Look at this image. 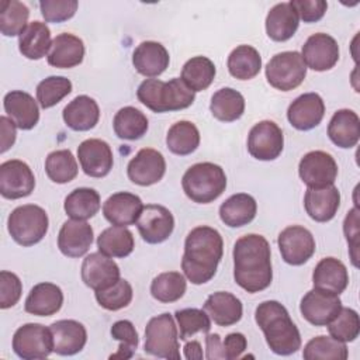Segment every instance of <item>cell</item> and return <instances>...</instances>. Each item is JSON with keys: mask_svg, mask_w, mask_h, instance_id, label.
I'll use <instances>...</instances> for the list:
<instances>
[{"mask_svg": "<svg viewBox=\"0 0 360 360\" xmlns=\"http://www.w3.org/2000/svg\"><path fill=\"white\" fill-rule=\"evenodd\" d=\"M260 69L262 56L250 45H239L228 56V70L235 79L250 80L259 75Z\"/></svg>", "mask_w": 360, "mask_h": 360, "instance_id": "cell-38", "label": "cell"}, {"mask_svg": "<svg viewBox=\"0 0 360 360\" xmlns=\"http://www.w3.org/2000/svg\"><path fill=\"white\" fill-rule=\"evenodd\" d=\"M94 294L100 307L108 311H118L129 305V302L132 301L134 292H132L131 284L127 280L120 278L117 283H114L108 288L94 291Z\"/></svg>", "mask_w": 360, "mask_h": 360, "instance_id": "cell-50", "label": "cell"}, {"mask_svg": "<svg viewBox=\"0 0 360 360\" xmlns=\"http://www.w3.org/2000/svg\"><path fill=\"white\" fill-rule=\"evenodd\" d=\"M93 228L82 219L63 222L58 235V248L68 257H82L93 243Z\"/></svg>", "mask_w": 360, "mask_h": 360, "instance_id": "cell-22", "label": "cell"}, {"mask_svg": "<svg viewBox=\"0 0 360 360\" xmlns=\"http://www.w3.org/2000/svg\"><path fill=\"white\" fill-rule=\"evenodd\" d=\"M300 24V18L294 7L287 3H278L270 8L266 17V32L270 39L283 42L290 39Z\"/></svg>", "mask_w": 360, "mask_h": 360, "instance_id": "cell-33", "label": "cell"}, {"mask_svg": "<svg viewBox=\"0 0 360 360\" xmlns=\"http://www.w3.org/2000/svg\"><path fill=\"white\" fill-rule=\"evenodd\" d=\"M142 210V200L136 194L128 191H118L110 195L103 204L104 218L117 226H128L136 224Z\"/></svg>", "mask_w": 360, "mask_h": 360, "instance_id": "cell-21", "label": "cell"}, {"mask_svg": "<svg viewBox=\"0 0 360 360\" xmlns=\"http://www.w3.org/2000/svg\"><path fill=\"white\" fill-rule=\"evenodd\" d=\"M30 17L28 7L18 0H3L0 3V31L6 37H20L27 28Z\"/></svg>", "mask_w": 360, "mask_h": 360, "instance_id": "cell-44", "label": "cell"}, {"mask_svg": "<svg viewBox=\"0 0 360 360\" xmlns=\"http://www.w3.org/2000/svg\"><path fill=\"white\" fill-rule=\"evenodd\" d=\"M166 172L163 155L152 148L141 149L128 163V179L138 186H152L162 180Z\"/></svg>", "mask_w": 360, "mask_h": 360, "instance_id": "cell-16", "label": "cell"}, {"mask_svg": "<svg viewBox=\"0 0 360 360\" xmlns=\"http://www.w3.org/2000/svg\"><path fill=\"white\" fill-rule=\"evenodd\" d=\"M112 339L120 342L117 353L111 354V359H131L138 347L139 338L138 332L131 321L121 319L112 323L111 326Z\"/></svg>", "mask_w": 360, "mask_h": 360, "instance_id": "cell-51", "label": "cell"}, {"mask_svg": "<svg viewBox=\"0 0 360 360\" xmlns=\"http://www.w3.org/2000/svg\"><path fill=\"white\" fill-rule=\"evenodd\" d=\"M314 288L325 290L333 294H342L349 284L346 266L335 257H323L318 262L312 273Z\"/></svg>", "mask_w": 360, "mask_h": 360, "instance_id": "cell-30", "label": "cell"}, {"mask_svg": "<svg viewBox=\"0 0 360 360\" xmlns=\"http://www.w3.org/2000/svg\"><path fill=\"white\" fill-rule=\"evenodd\" d=\"M215 73V65L211 59L207 56H194L184 63L180 79L193 91H202L210 87Z\"/></svg>", "mask_w": 360, "mask_h": 360, "instance_id": "cell-42", "label": "cell"}, {"mask_svg": "<svg viewBox=\"0 0 360 360\" xmlns=\"http://www.w3.org/2000/svg\"><path fill=\"white\" fill-rule=\"evenodd\" d=\"M325 115V103L318 93L298 96L287 110L288 122L298 131H309L318 127Z\"/></svg>", "mask_w": 360, "mask_h": 360, "instance_id": "cell-20", "label": "cell"}, {"mask_svg": "<svg viewBox=\"0 0 360 360\" xmlns=\"http://www.w3.org/2000/svg\"><path fill=\"white\" fill-rule=\"evenodd\" d=\"M298 174L308 188H322L333 186L338 176V165L328 152L312 150L300 160Z\"/></svg>", "mask_w": 360, "mask_h": 360, "instance_id": "cell-11", "label": "cell"}, {"mask_svg": "<svg viewBox=\"0 0 360 360\" xmlns=\"http://www.w3.org/2000/svg\"><path fill=\"white\" fill-rule=\"evenodd\" d=\"M170 62L167 49L156 41L141 42L132 53V65L138 73L146 77L162 75Z\"/></svg>", "mask_w": 360, "mask_h": 360, "instance_id": "cell-25", "label": "cell"}, {"mask_svg": "<svg viewBox=\"0 0 360 360\" xmlns=\"http://www.w3.org/2000/svg\"><path fill=\"white\" fill-rule=\"evenodd\" d=\"M255 319L273 353L290 356L301 347L300 330L290 318L285 307L278 301L270 300L259 304Z\"/></svg>", "mask_w": 360, "mask_h": 360, "instance_id": "cell-3", "label": "cell"}, {"mask_svg": "<svg viewBox=\"0 0 360 360\" xmlns=\"http://www.w3.org/2000/svg\"><path fill=\"white\" fill-rule=\"evenodd\" d=\"M184 357L188 359V360H193V359H202L204 354H202V349H201V345L200 342L197 340H191V342H187L186 346H184Z\"/></svg>", "mask_w": 360, "mask_h": 360, "instance_id": "cell-59", "label": "cell"}, {"mask_svg": "<svg viewBox=\"0 0 360 360\" xmlns=\"http://www.w3.org/2000/svg\"><path fill=\"white\" fill-rule=\"evenodd\" d=\"M210 110L214 118L218 121L232 122L243 115L245 98L238 90L222 87L212 94Z\"/></svg>", "mask_w": 360, "mask_h": 360, "instance_id": "cell-36", "label": "cell"}, {"mask_svg": "<svg viewBox=\"0 0 360 360\" xmlns=\"http://www.w3.org/2000/svg\"><path fill=\"white\" fill-rule=\"evenodd\" d=\"M77 158L83 172L90 177H104L114 165L112 150L110 145L97 138L83 141L77 146Z\"/></svg>", "mask_w": 360, "mask_h": 360, "instance_id": "cell-19", "label": "cell"}, {"mask_svg": "<svg viewBox=\"0 0 360 360\" xmlns=\"http://www.w3.org/2000/svg\"><path fill=\"white\" fill-rule=\"evenodd\" d=\"M35 187V177L30 166L18 159L0 165V194L8 200L30 195Z\"/></svg>", "mask_w": 360, "mask_h": 360, "instance_id": "cell-13", "label": "cell"}, {"mask_svg": "<svg viewBox=\"0 0 360 360\" xmlns=\"http://www.w3.org/2000/svg\"><path fill=\"white\" fill-rule=\"evenodd\" d=\"M187 288L186 278L179 271H165L158 274L150 283V294L155 300L169 304L180 300Z\"/></svg>", "mask_w": 360, "mask_h": 360, "instance_id": "cell-43", "label": "cell"}, {"mask_svg": "<svg viewBox=\"0 0 360 360\" xmlns=\"http://www.w3.org/2000/svg\"><path fill=\"white\" fill-rule=\"evenodd\" d=\"M22 292V284L17 274L3 270L0 271V308L14 307Z\"/></svg>", "mask_w": 360, "mask_h": 360, "instance_id": "cell-53", "label": "cell"}, {"mask_svg": "<svg viewBox=\"0 0 360 360\" xmlns=\"http://www.w3.org/2000/svg\"><path fill=\"white\" fill-rule=\"evenodd\" d=\"M224 255V240L221 233L207 225L195 226L184 240V255L181 270L193 284L210 281Z\"/></svg>", "mask_w": 360, "mask_h": 360, "instance_id": "cell-2", "label": "cell"}, {"mask_svg": "<svg viewBox=\"0 0 360 360\" xmlns=\"http://www.w3.org/2000/svg\"><path fill=\"white\" fill-rule=\"evenodd\" d=\"M136 97L153 112H166L190 107L195 98V91L180 77H173L169 82L145 79L136 90Z\"/></svg>", "mask_w": 360, "mask_h": 360, "instance_id": "cell-4", "label": "cell"}, {"mask_svg": "<svg viewBox=\"0 0 360 360\" xmlns=\"http://www.w3.org/2000/svg\"><path fill=\"white\" fill-rule=\"evenodd\" d=\"M301 56L308 68L316 72L332 69L339 60V45L328 34H312L302 45Z\"/></svg>", "mask_w": 360, "mask_h": 360, "instance_id": "cell-17", "label": "cell"}, {"mask_svg": "<svg viewBox=\"0 0 360 360\" xmlns=\"http://www.w3.org/2000/svg\"><path fill=\"white\" fill-rule=\"evenodd\" d=\"M307 76V65L297 51L274 55L266 65V79L277 90L290 91L298 87Z\"/></svg>", "mask_w": 360, "mask_h": 360, "instance_id": "cell-8", "label": "cell"}, {"mask_svg": "<svg viewBox=\"0 0 360 360\" xmlns=\"http://www.w3.org/2000/svg\"><path fill=\"white\" fill-rule=\"evenodd\" d=\"M98 252L108 257H127L135 248L132 232L127 226L112 225L97 238Z\"/></svg>", "mask_w": 360, "mask_h": 360, "instance_id": "cell-37", "label": "cell"}, {"mask_svg": "<svg viewBox=\"0 0 360 360\" xmlns=\"http://www.w3.org/2000/svg\"><path fill=\"white\" fill-rule=\"evenodd\" d=\"M139 235L146 243H162L172 235L174 229L173 214L163 205L148 204L136 221Z\"/></svg>", "mask_w": 360, "mask_h": 360, "instance_id": "cell-15", "label": "cell"}, {"mask_svg": "<svg viewBox=\"0 0 360 360\" xmlns=\"http://www.w3.org/2000/svg\"><path fill=\"white\" fill-rule=\"evenodd\" d=\"M13 350L24 360L45 359L53 352V338L49 328L41 323H25L13 336Z\"/></svg>", "mask_w": 360, "mask_h": 360, "instance_id": "cell-9", "label": "cell"}, {"mask_svg": "<svg viewBox=\"0 0 360 360\" xmlns=\"http://www.w3.org/2000/svg\"><path fill=\"white\" fill-rule=\"evenodd\" d=\"M45 172L48 177L58 184L72 181L77 176V162L69 149L51 152L45 159Z\"/></svg>", "mask_w": 360, "mask_h": 360, "instance_id": "cell-45", "label": "cell"}, {"mask_svg": "<svg viewBox=\"0 0 360 360\" xmlns=\"http://www.w3.org/2000/svg\"><path fill=\"white\" fill-rule=\"evenodd\" d=\"M267 239L257 233L240 236L233 245V278L248 292L266 290L273 280Z\"/></svg>", "mask_w": 360, "mask_h": 360, "instance_id": "cell-1", "label": "cell"}, {"mask_svg": "<svg viewBox=\"0 0 360 360\" xmlns=\"http://www.w3.org/2000/svg\"><path fill=\"white\" fill-rule=\"evenodd\" d=\"M290 4L298 14V18L304 22L319 21L328 8V3L323 0H291Z\"/></svg>", "mask_w": 360, "mask_h": 360, "instance_id": "cell-54", "label": "cell"}, {"mask_svg": "<svg viewBox=\"0 0 360 360\" xmlns=\"http://www.w3.org/2000/svg\"><path fill=\"white\" fill-rule=\"evenodd\" d=\"M145 352L148 354L179 360V330L174 323L173 315L165 312L149 319L145 328Z\"/></svg>", "mask_w": 360, "mask_h": 360, "instance_id": "cell-7", "label": "cell"}, {"mask_svg": "<svg viewBox=\"0 0 360 360\" xmlns=\"http://www.w3.org/2000/svg\"><path fill=\"white\" fill-rule=\"evenodd\" d=\"M256 212V200L246 193H238L231 195L219 207L221 221L231 228H239L250 224L255 219Z\"/></svg>", "mask_w": 360, "mask_h": 360, "instance_id": "cell-34", "label": "cell"}, {"mask_svg": "<svg viewBox=\"0 0 360 360\" xmlns=\"http://www.w3.org/2000/svg\"><path fill=\"white\" fill-rule=\"evenodd\" d=\"M347 356L349 352L343 342L325 335L312 338L302 350V357L307 360H346Z\"/></svg>", "mask_w": 360, "mask_h": 360, "instance_id": "cell-46", "label": "cell"}, {"mask_svg": "<svg viewBox=\"0 0 360 360\" xmlns=\"http://www.w3.org/2000/svg\"><path fill=\"white\" fill-rule=\"evenodd\" d=\"M84 56L83 41L69 32L56 35L48 53V63L58 69H69L82 63Z\"/></svg>", "mask_w": 360, "mask_h": 360, "instance_id": "cell-27", "label": "cell"}, {"mask_svg": "<svg viewBox=\"0 0 360 360\" xmlns=\"http://www.w3.org/2000/svg\"><path fill=\"white\" fill-rule=\"evenodd\" d=\"M329 139L342 149H350L357 145L360 138V118L349 108L338 110L328 125Z\"/></svg>", "mask_w": 360, "mask_h": 360, "instance_id": "cell-28", "label": "cell"}, {"mask_svg": "<svg viewBox=\"0 0 360 360\" xmlns=\"http://www.w3.org/2000/svg\"><path fill=\"white\" fill-rule=\"evenodd\" d=\"M181 187L191 201L208 204L225 191L226 176L221 166L211 162H201L186 170L181 179Z\"/></svg>", "mask_w": 360, "mask_h": 360, "instance_id": "cell-5", "label": "cell"}, {"mask_svg": "<svg viewBox=\"0 0 360 360\" xmlns=\"http://www.w3.org/2000/svg\"><path fill=\"white\" fill-rule=\"evenodd\" d=\"M65 124L73 131H89L100 118V108L94 98L82 94L75 97L62 112Z\"/></svg>", "mask_w": 360, "mask_h": 360, "instance_id": "cell-32", "label": "cell"}, {"mask_svg": "<svg viewBox=\"0 0 360 360\" xmlns=\"http://www.w3.org/2000/svg\"><path fill=\"white\" fill-rule=\"evenodd\" d=\"M166 145L172 153L179 156L193 153L200 145L198 128L191 121H177L167 131Z\"/></svg>", "mask_w": 360, "mask_h": 360, "instance_id": "cell-41", "label": "cell"}, {"mask_svg": "<svg viewBox=\"0 0 360 360\" xmlns=\"http://www.w3.org/2000/svg\"><path fill=\"white\" fill-rule=\"evenodd\" d=\"M340 205V193L335 186L308 188L304 195V207L311 219L316 222L330 221Z\"/></svg>", "mask_w": 360, "mask_h": 360, "instance_id": "cell-26", "label": "cell"}, {"mask_svg": "<svg viewBox=\"0 0 360 360\" xmlns=\"http://www.w3.org/2000/svg\"><path fill=\"white\" fill-rule=\"evenodd\" d=\"M120 278L118 264L101 252L87 255L82 263V280L94 291L105 290Z\"/></svg>", "mask_w": 360, "mask_h": 360, "instance_id": "cell-18", "label": "cell"}, {"mask_svg": "<svg viewBox=\"0 0 360 360\" xmlns=\"http://www.w3.org/2000/svg\"><path fill=\"white\" fill-rule=\"evenodd\" d=\"M149 122L146 115L135 107L121 108L112 121V128L120 139L135 141L142 138L148 131Z\"/></svg>", "mask_w": 360, "mask_h": 360, "instance_id": "cell-40", "label": "cell"}, {"mask_svg": "<svg viewBox=\"0 0 360 360\" xmlns=\"http://www.w3.org/2000/svg\"><path fill=\"white\" fill-rule=\"evenodd\" d=\"M79 3L76 0H42L39 8L46 22H62L75 15Z\"/></svg>", "mask_w": 360, "mask_h": 360, "instance_id": "cell-52", "label": "cell"}, {"mask_svg": "<svg viewBox=\"0 0 360 360\" xmlns=\"http://www.w3.org/2000/svg\"><path fill=\"white\" fill-rule=\"evenodd\" d=\"M49 226L48 214L35 204L14 208L7 219V229L14 242L21 246H32L42 240Z\"/></svg>", "mask_w": 360, "mask_h": 360, "instance_id": "cell-6", "label": "cell"}, {"mask_svg": "<svg viewBox=\"0 0 360 360\" xmlns=\"http://www.w3.org/2000/svg\"><path fill=\"white\" fill-rule=\"evenodd\" d=\"M174 318L179 325V339L187 340L198 332L208 333L211 329V319L204 309L198 308H184L174 312Z\"/></svg>", "mask_w": 360, "mask_h": 360, "instance_id": "cell-47", "label": "cell"}, {"mask_svg": "<svg viewBox=\"0 0 360 360\" xmlns=\"http://www.w3.org/2000/svg\"><path fill=\"white\" fill-rule=\"evenodd\" d=\"M224 345V353L226 360H235L242 356V353L248 347V340L243 333L233 332L225 336V340L222 342Z\"/></svg>", "mask_w": 360, "mask_h": 360, "instance_id": "cell-56", "label": "cell"}, {"mask_svg": "<svg viewBox=\"0 0 360 360\" xmlns=\"http://www.w3.org/2000/svg\"><path fill=\"white\" fill-rule=\"evenodd\" d=\"M329 335L343 343L353 342L360 333V318L359 314L352 308L342 307L339 314L328 325Z\"/></svg>", "mask_w": 360, "mask_h": 360, "instance_id": "cell-49", "label": "cell"}, {"mask_svg": "<svg viewBox=\"0 0 360 360\" xmlns=\"http://www.w3.org/2000/svg\"><path fill=\"white\" fill-rule=\"evenodd\" d=\"M4 111L7 117L22 131L32 129L39 121V108L34 97L22 90H13L4 96Z\"/></svg>", "mask_w": 360, "mask_h": 360, "instance_id": "cell-23", "label": "cell"}, {"mask_svg": "<svg viewBox=\"0 0 360 360\" xmlns=\"http://www.w3.org/2000/svg\"><path fill=\"white\" fill-rule=\"evenodd\" d=\"M101 207L100 195L94 188L89 187H79L75 188L68 197L65 198V212L72 219H82L86 221L94 217Z\"/></svg>", "mask_w": 360, "mask_h": 360, "instance_id": "cell-39", "label": "cell"}, {"mask_svg": "<svg viewBox=\"0 0 360 360\" xmlns=\"http://www.w3.org/2000/svg\"><path fill=\"white\" fill-rule=\"evenodd\" d=\"M52 45L51 31L45 22L32 21L18 37V49L22 56L37 60L48 56Z\"/></svg>", "mask_w": 360, "mask_h": 360, "instance_id": "cell-35", "label": "cell"}, {"mask_svg": "<svg viewBox=\"0 0 360 360\" xmlns=\"http://www.w3.org/2000/svg\"><path fill=\"white\" fill-rule=\"evenodd\" d=\"M342 308V301L338 294L314 288L309 290L301 300L300 311L304 319L315 326H326Z\"/></svg>", "mask_w": 360, "mask_h": 360, "instance_id": "cell-14", "label": "cell"}, {"mask_svg": "<svg viewBox=\"0 0 360 360\" xmlns=\"http://www.w3.org/2000/svg\"><path fill=\"white\" fill-rule=\"evenodd\" d=\"M343 232L346 236V240L350 246V257L354 267L359 266L357 257H359V236H360V225H359V210L357 207L350 210L345 218L343 222Z\"/></svg>", "mask_w": 360, "mask_h": 360, "instance_id": "cell-55", "label": "cell"}, {"mask_svg": "<svg viewBox=\"0 0 360 360\" xmlns=\"http://www.w3.org/2000/svg\"><path fill=\"white\" fill-rule=\"evenodd\" d=\"M281 257L291 266H301L315 253V239L312 233L301 226L291 225L284 228L277 239Z\"/></svg>", "mask_w": 360, "mask_h": 360, "instance_id": "cell-12", "label": "cell"}, {"mask_svg": "<svg viewBox=\"0 0 360 360\" xmlns=\"http://www.w3.org/2000/svg\"><path fill=\"white\" fill-rule=\"evenodd\" d=\"M205 357L208 360H217V359H225L224 353V345L221 340V336L218 333H208L205 336Z\"/></svg>", "mask_w": 360, "mask_h": 360, "instance_id": "cell-58", "label": "cell"}, {"mask_svg": "<svg viewBox=\"0 0 360 360\" xmlns=\"http://www.w3.org/2000/svg\"><path fill=\"white\" fill-rule=\"evenodd\" d=\"M0 125H1V148L0 152L4 153L8 150L14 142H15V124L6 115L0 117Z\"/></svg>", "mask_w": 360, "mask_h": 360, "instance_id": "cell-57", "label": "cell"}, {"mask_svg": "<svg viewBox=\"0 0 360 360\" xmlns=\"http://www.w3.org/2000/svg\"><path fill=\"white\" fill-rule=\"evenodd\" d=\"M53 338V352L60 356H73L79 353L86 342V328L75 319H60L49 326Z\"/></svg>", "mask_w": 360, "mask_h": 360, "instance_id": "cell-24", "label": "cell"}, {"mask_svg": "<svg viewBox=\"0 0 360 360\" xmlns=\"http://www.w3.org/2000/svg\"><path fill=\"white\" fill-rule=\"evenodd\" d=\"M284 148L281 128L270 120H264L252 127L248 135V150L257 160H274Z\"/></svg>", "mask_w": 360, "mask_h": 360, "instance_id": "cell-10", "label": "cell"}, {"mask_svg": "<svg viewBox=\"0 0 360 360\" xmlns=\"http://www.w3.org/2000/svg\"><path fill=\"white\" fill-rule=\"evenodd\" d=\"M72 82L65 76H49L37 86V100L42 108L56 105L63 97L70 94Z\"/></svg>", "mask_w": 360, "mask_h": 360, "instance_id": "cell-48", "label": "cell"}, {"mask_svg": "<svg viewBox=\"0 0 360 360\" xmlns=\"http://www.w3.org/2000/svg\"><path fill=\"white\" fill-rule=\"evenodd\" d=\"M204 311L210 319L219 326H231L240 321L243 314L242 302L238 297L226 291L211 294L204 302Z\"/></svg>", "mask_w": 360, "mask_h": 360, "instance_id": "cell-29", "label": "cell"}, {"mask_svg": "<svg viewBox=\"0 0 360 360\" xmlns=\"http://www.w3.org/2000/svg\"><path fill=\"white\" fill-rule=\"evenodd\" d=\"M63 304V292L53 283H39L31 288L24 304L25 312L37 316H51Z\"/></svg>", "mask_w": 360, "mask_h": 360, "instance_id": "cell-31", "label": "cell"}]
</instances>
